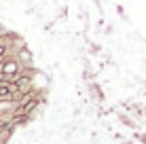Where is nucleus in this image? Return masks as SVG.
I'll return each mask as SVG.
<instances>
[{
    "label": "nucleus",
    "instance_id": "nucleus-4",
    "mask_svg": "<svg viewBox=\"0 0 146 144\" xmlns=\"http://www.w3.org/2000/svg\"><path fill=\"white\" fill-rule=\"evenodd\" d=\"M17 59L21 64H26V66H32V55H30V51H19L17 53Z\"/></svg>",
    "mask_w": 146,
    "mask_h": 144
},
{
    "label": "nucleus",
    "instance_id": "nucleus-3",
    "mask_svg": "<svg viewBox=\"0 0 146 144\" xmlns=\"http://www.w3.org/2000/svg\"><path fill=\"white\" fill-rule=\"evenodd\" d=\"M17 87L13 81H0V100H15Z\"/></svg>",
    "mask_w": 146,
    "mask_h": 144
},
{
    "label": "nucleus",
    "instance_id": "nucleus-5",
    "mask_svg": "<svg viewBox=\"0 0 146 144\" xmlns=\"http://www.w3.org/2000/svg\"><path fill=\"white\" fill-rule=\"evenodd\" d=\"M7 53H9V47H7V44H2V42H0V57H4Z\"/></svg>",
    "mask_w": 146,
    "mask_h": 144
},
{
    "label": "nucleus",
    "instance_id": "nucleus-2",
    "mask_svg": "<svg viewBox=\"0 0 146 144\" xmlns=\"http://www.w3.org/2000/svg\"><path fill=\"white\" fill-rule=\"evenodd\" d=\"M32 76H34V74H28V72L21 70L17 76L13 78V83H15V87H17L19 93H26V91H30V89H32Z\"/></svg>",
    "mask_w": 146,
    "mask_h": 144
},
{
    "label": "nucleus",
    "instance_id": "nucleus-1",
    "mask_svg": "<svg viewBox=\"0 0 146 144\" xmlns=\"http://www.w3.org/2000/svg\"><path fill=\"white\" fill-rule=\"evenodd\" d=\"M2 72H4V76H7V81H13V78L21 72V62H19L17 57L15 59H7V62L2 64Z\"/></svg>",
    "mask_w": 146,
    "mask_h": 144
}]
</instances>
